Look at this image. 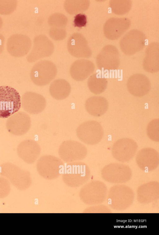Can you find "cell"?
Wrapping results in <instances>:
<instances>
[{
    "instance_id": "obj_1",
    "label": "cell",
    "mask_w": 159,
    "mask_h": 235,
    "mask_svg": "<svg viewBox=\"0 0 159 235\" xmlns=\"http://www.w3.org/2000/svg\"><path fill=\"white\" fill-rule=\"evenodd\" d=\"M90 172L89 167L82 162H75L65 165L62 179L67 186L73 188L80 187L89 180Z\"/></svg>"
},
{
    "instance_id": "obj_2",
    "label": "cell",
    "mask_w": 159,
    "mask_h": 235,
    "mask_svg": "<svg viewBox=\"0 0 159 235\" xmlns=\"http://www.w3.org/2000/svg\"><path fill=\"white\" fill-rule=\"evenodd\" d=\"M21 106V97L16 89L8 86H0V118H8Z\"/></svg>"
},
{
    "instance_id": "obj_3",
    "label": "cell",
    "mask_w": 159,
    "mask_h": 235,
    "mask_svg": "<svg viewBox=\"0 0 159 235\" xmlns=\"http://www.w3.org/2000/svg\"><path fill=\"white\" fill-rule=\"evenodd\" d=\"M0 174L19 190H25L31 185L30 172L11 163L6 162L1 164Z\"/></svg>"
},
{
    "instance_id": "obj_4",
    "label": "cell",
    "mask_w": 159,
    "mask_h": 235,
    "mask_svg": "<svg viewBox=\"0 0 159 235\" xmlns=\"http://www.w3.org/2000/svg\"><path fill=\"white\" fill-rule=\"evenodd\" d=\"M64 167V164L60 159L51 155L42 156L36 164L39 174L43 178L48 180L58 177L62 174Z\"/></svg>"
},
{
    "instance_id": "obj_5",
    "label": "cell",
    "mask_w": 159,
    "mask_h": 235,
    "mask_svg": "<svg viewBox=\"0 0 159 235\" xmlns=\"http://www.w3.org/2000/svg\"><path fill=\"white\" fill-rule=\"evenodd\" d=\"M57 69L52 62L42 60L36 63L32 68L30 77L32 81L39 86L49 83L55 77Z\"/></svg>"
},
{
    "instance_id": "obj_6",
    "label": "cell",
    "mask_w": 159,
    "mask_h": 235,
    "mask_svg": "<svg viewBox=\"0 0 159 235\" xmlns=\"http://www.w3.org/2000/svg\"><path fill=\"white\" fill-rule=\"evenodd\" d=\"M78 138L85 143L93 145L102 139L104 131L101 125L94 120H89L81 124L76 129Z\"/></svg>"
},
{
    "instance_id": "obj_7",
    "label": "cell",
    "mask_w": 159,
    "mask_h": 235,
    "mask_svg": "<svg viewBox=\"0 0 159 235\" xmlns=\"http://www.w3.org/2000/svg\"><path fill=\"white\" fill-rule=\"evenodd\" d=\"M58 153L60 157L65 162H72L81 160L86 156V147L80 142L74 140L63 141L60 145Z\"/></svg>"
},
{
    "instance_id": "obj_8",
    "label": "cell",
    "mask_w": 159,
    "mask_h": 235,
    "mask_svg": "<svg viewBox=\"0 0 159 235\" xmlns=\"http://www.w3.org/2000/svg\"><path fill=\"white\" fill-rule=\"evenodd\" d=\"M138 149L137 143L128 138L120 139L114 143L112 149L113 157L118 161L128 162L134 156Z\"/></svg>"
},
{
    "instance_id": "obj_9",
    "label": "cell",
    "mask_w": 159,
    "mask_h": 235,
    "mask_svg": "<svg viewBox=\"0 0 159 235\" xmlns=\"http://www.w3.org/2000/svg\"><path fill=\"white\" fill-rule=\"evenodd\" d=\"M102 178L109 182L122 183L130 178L131 171L129 166L121 163H111L105 166L102 171Z\"/></svg>"
},
{
    "instance_id": "obj_10",
    "label": "cell",
    "mask_w": 159,
    "mask_h": 235,
    "mask_svg": "<svg viewBox=\"0 0 159 235\" xmlns=\"http://www.w3.org/2000/svg\"><path fill=\"white\" fill-rule=\"evenodd\" d=\"M54 49L52 43L46 36L40 35L36 36L32 50L27 57V61L32 63L49 56L53 53Z\"/></svg>"
},
{
    "instance_id": "obj_11",
    "label": "cell",
    "mask_w": 159,
    "mask_h": 235,
    "mask_svg": "<svg viewBox=\"0 0 159 235\" xmlns=\"http://www.w3.org/2000/svg\"><path fill=\"white\" fill-rule=\"evenodd\" d=\"M31 41L27 36L14 34L8 39L6 44L7 51L12 56L20 57L26 55L30 51Z\"/></svg>"
},
{
    "instance_id": "obj_12",
    "label": "cell",
    "mask_w": 159,
    "mask_h": 235,
    "mask_svg": "<svg viewBox=\"0 0 159 235\" xmlns=\"http://www.w3.org/2000/svg\"><path fill=\"white\" fill-rule=\"evenodd\" d=\"M31 125L30 116L26 113L21 111L10 116L6 122V127L8 131L16 136L26 134L30 129Z\"/></svg>"
},
{
    "instance_id": "obj_13",
    "label": "cell",
    "mask_w": 159,
    "mask_h": 235,
    "mask_svg": "<svg viewBox=\"0 0 159 235\" xmlns=\"http://www.w3.org/2000/svg\"><path fill=\"white\" fill-rule=\"evenodd\" d=\"M136 161L139 168L144 171L154 170L159 164V153L152 148H142L137 153Z\"/></svg>"
},
{
    "instance_id": "obj_14",
    "label": "cell",
    "mask_w": 159,
    "mask_h": 235,
    "mask_svg": "<svg viewBox=\"0 0 159 235\" xmlns=\"http://www.w3.org/2000/svg\"><path fill=\"white\" fill-rule=\"evenodd\" d=\"M21 103L23 108L28 113L37 114L45 109L46 101L44 97L36 93L27 92L22 96Z\"/></svg>"
},
{
    "instance_id": "obj_15",
    "label": "cell",
    "mask_w": 159,
    "mask_h": 235,
    "mask_svg": "<svg viewBox=\"0 0 159 235\" xmlns=\"http://www.w3.org/2000/svg\"><path fill=\"white\" fill-rule=\"evenodd\" d=\"M127 87L132 95L137 97L145 95L149 92L151 84L149 78L141 73L133 74L128 78Z\"/></svg>"
},
{
    "instance_id": "obj_16",
    "label": "cell",
    "mask_w": 159,
    "mask_h": 235,
    "mask_svg": "<svg viewBox=\"0 0 159 235\" xmlns=\"http://www.w3.org/2000/svg\"><path fill=\"white\" fill-rule=\"evenodd\" d=\"M16 150L17 154L20 158L27 163L32 164L39 156L41 149L35 141L27 139L19 143Z\"/></svg>"
},
{
    "instance_id": "obj_17",
    "label": "cell",
    "mask_w": 159,
    "mask_h": 235,
    "mask_svg": "<svg viewBox=\"0 0 159 235\" xmlns=\"http://www.w3.org/2000/svg\"><path fill=\"white\" fill-rule=\"evenodd\" d=\"M67 49L69 53L76 58H88L91 56L85 38L81 34L75 33L68 40Z\"/></svg>"
},
{
    "instance_id": "obj_18",
    "label": "cell",
    "mask_w": 159,
    "mask_h": 235,
    "mask_svg": "<svg viewBox=\"0 0 159 235\" xmlns=\"http://www.w3.org/2000/svg\"><path fill=\"white\" fill-rule=\"evenodd\" d=\"M94 70L93 63L89 60L83 59L75 61L70 67V72L74 80L80 81L86 79Z\"/></svg>"
},
{
    "instance_id": "obj_19",
    "label": "cell",
    "mask_w": 159,
    "mask_h": 235,
    "mask_svg": "<svg viewBox=\"0 0 159 235\" xmlns=\"http://www.w3.org/2000/svg\"><path fill=\"white\" fill-rule=\"evenodd\" d=\"M85 106L88 113L92 115L99 117L107 111L108 103L107 99L101 96H93L86 101Z\"/></svg>"
},
{
    "instance_id": "obj_20",
    "label": "cell",
    "mask_w": 159,
    "mask_h": 235,
    "mask_svg": "<svg viewBox=\"0 0 159 235\" xmlns=\"http://www.w3.org/2000/svg\"><path fill=\"white\" fill-rule=\"evenodd\" d=\"M71 88L69 83L64 79H57L53 81L49 87L51 96L56 100H63L69 95Z\"/></svg>"
},
{
    "instance_id": "obj_21",
    "label": "cell",
    "mask_w": 159,
    "mask_h": 235,
    "mask_svg": "<svg viewBox=\"0 0 159 235\" xmlns=\"http://www.w3.org/2000/svg\"><path fill=\"white\" fill-rule=\"evenodd\" d=\"M107 85V79L99 73H94L89 78L87 85L90 91L95 94L103 93L106 89Z\"/></svg>"
},
{
    "instance_id": "obj_22",
    "label": "cell",
    "mask_w": 159,
    "mask_h": 235,
    "mask_svg": "<svg viewBox=\"0 0 159 235\" xmlns=\"http://www.w3.org/2000/svg\"><path fill=\"white\" fill-rule=\"evenodd\" d=\"M85 4L86 1H84L69 0L65 2L64 7L68 13L75 14L84 10L86 8Z\"/></svg>"
},
{
    "instance_id": "obj_23",
    "label": "cell",
    "mask_w": 159,
    "mask_h": 235,
    "mask_svg": "<svg viewBox=\"0 0 159 235\" xmlns=\"http://www.w3.org/2000/svg\"><path fill=\"white\" fill-rule=\"evenodd\" d=\"M147 134L148 137L153 141H159V120L154 119L148 124L147 129Z\"/></svg>"
},
{
    "instance_id": "obj_24",
    "label": "cell",
    "mask_w": 159,
    "mask_h": 235,
    "mask_svg": "<svg viewBox=\"0 0 159 235\" xmlns=\"http://www.w3.org/2000/svg\"><path fill=\"white\" fill-rule=\"evenodd\" d=\"M67 21L66 17L60 13L53 14L48 19V23L52 27L63 28L66 25Z\"/></svg>"
},
{
    "instance_id": "obj_25",
    "label": "cell",
    "mask_w": 159,
    "mask_h": 235,
    "mask_svg": "<svg viewBox=\"0 0 159 235\" xmlns=\"http://www.w3.org/2000/svg\"><path fill=\"white\" fill-rule=\"evenodd\" d=\"M17 2L16 0H0V14H10L16 9Z\"/></svg>"
},
{
    "instance_id": "obj_26",
    "label": "cell",
    "mask_w": 159,
    "mask_h": 235,
    "mask_svg": "<svg viewBox=\"0 0 159 235\" xmlns=\"http://www.w3.org/2000/svg\"><path fill=\"white\" fill-rule=\"evenodd\" d=\"M10 190L9 181L5 177H0V198L7 197L10 193Z\"/></svg>"
},
{
    "instance_id": "obj_27",
    "label": "cell",
    "mask_w": 159,
    "mask_h": 235,
    "mask_svg": "<svg viewBox=\"0 0 159 235\" xmlns=\"http://www.w3.org/2000/svg\"><path fill=\"white\" fill-rule=\"evenodd\" d=\"M49 34L52 39L57 40H62L66 36V31L63 28L52 27Z\"/></svg>"
},
{
    "instance_id": "obj_28",
    "label": "cell",
    "mask_w": 159,
    "mask_h": 235,
    "mask_svg": "<svg viewBox=\"0 0 159 235\" xmlns=\"http://www.w3.org/2000/svg\"><path fill=\"white\" fill-rule=\"evenodd\" d=\"M74 22L75 26L81 27L85 26L87 23L86 16L80 13L77 14L75 17Z\"/></svg>"
},
{
    "instance_id": "obj_29",
    "label": "cell",
    "mask_w": 159,
    "mask_h": 235,
    "mask_svg": "<svg viewBox=\"0 0 159 235\" xmlns=\"http://www.w3.org/2000/svg\"><path fill=\"white\" fill-rule=\"evenodd\" d=\"M5 41L4 37L3 35L0 34V54L2 53L3 50Z\"/></svg>"
},
{
    "instance_id": "obj_30",
    "label": "cell",
    "mask_w": 159,
    "mask_h": 235,
    "mask_svg": "<svg viewBox=\"0 0 159 235\" xmlns=\"http://www.w3.org/2000/svg\"><path fill=\"white\" fill-rule=\"evenodd\" d=\"M2 25H3V21L1 17L0 16V29L2 27Z\"/></svg>"
}]
</instances>
